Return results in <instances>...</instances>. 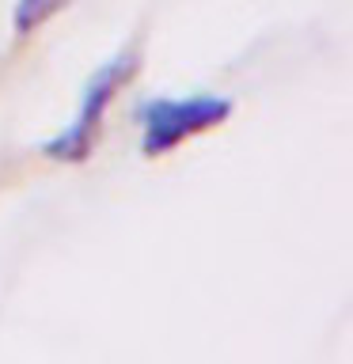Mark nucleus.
<instances>
[{
    "instance_id": "f257e3e1",
    "label": "nucleus",
    "mask_w": 353,
    "mask_h": 364,
    "mask_svg": "<svg viewBox=\"0 0 353 364\" xmlns=\"http://www.w3.org/2000/svg\"><path fill=\"white\" fill-rule=\"evenodd\" d=\"M133 73H137V53H122V57H114L110 65H102L99 73L91 76L88 91L80 95V110H76L73 125H68L61 136L46 141V156L61 159V164H80V159H88L95 141H99V133H102V114H107V107L114 102V95H118V87Z\"/></svg>"
},
{
    "instance_id": "f03ea898",
    "label": "nucleus",
    "mask_w": 353,
    "mask_h": 364,
    "mask_svg": "<svg viewBox=\"0 0 353 364\" xmlns=\"http://www.w3.org/2000/svg\"><path fill=\"white\" fill-rule=\"evenodd\" d=\"M228 114L232 102L221 95H190V99H152L141 107L144 136H141V152L144 156H164L171 148H179L182 141L198 136L205 129H216Z\"/></svg>"
},
{
    "instance_id": "7ed1b4c3",
    "label": "nucleus",
    "mask_w": 353,
    "mask_h": 364,
    "mask_svg": "<svg viewBox=\"0 0 353 364\" xmlns=\"http://www.w3.org/2000/svg\"><path fill=\"white\" fill-rule=\"evenodd\" d=\"M57 8H65V0H19L16 4V31L31 34L42 19H50Z\"/></svg>"
}]
</instances>
